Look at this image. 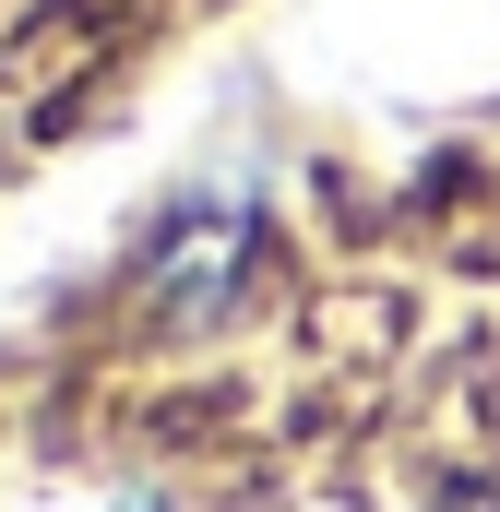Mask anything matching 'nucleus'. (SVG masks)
I'll return each mask as SVG.
<instances>
[{
	"mask_svg": "<svg viewBox=\"0 0 500 512\" xmlns=\"http://www.w3.org/2000/svg\"><path fill=\"white\" fill-rule=\"evenodd\" d=\"M465 512H500V501H465Z\"/></svg>",
	"mask_w": 500,
	"mask_h": 512,
	"instance_id": "nucleus-1",
	"label": "nucleus"
}]
</instances>
